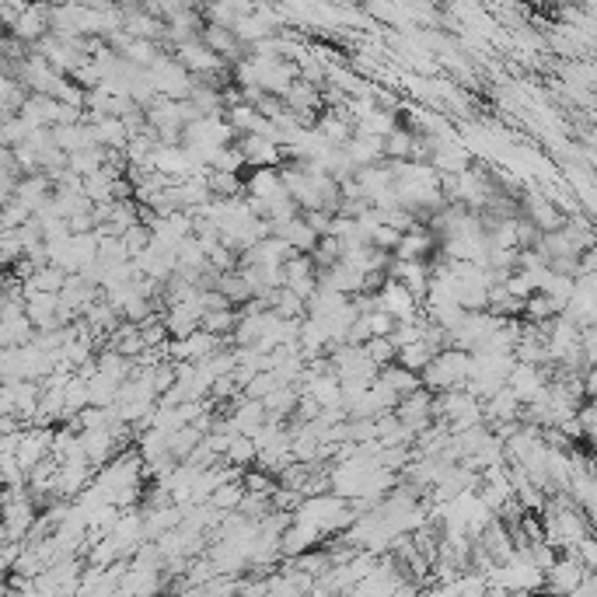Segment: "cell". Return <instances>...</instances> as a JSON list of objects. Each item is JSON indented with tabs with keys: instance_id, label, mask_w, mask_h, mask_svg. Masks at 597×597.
Wrapping results in <instances>:
<instances>
[{
	"instance_id": "obj_1",
	"label": "cell",
	"mask_w": 597,
	"mask_h": 597,
	"mask_svg": "<svg viewBox=\"0 0 597 597\" xmlns=\"http://www.w3.org/2000/svg\"><path fill=\"white\" fill-rule=\"evenodd\" d=\"M584 577H587L584 559H580L577 552H563V556L556 559V566H552V570H545V587H549V591L573 594V591H580Z\"/></svg>"
},
{
	"instance_id": "obj_2",
	"label": "cell",
	"mask_w": 597,
	"mask_h": 597,
	"mask_svg": "<svg viewBox=\"0 0 597 597\" xmlns=\"http://www.w3.org/2000/svg\"><path fill=\"white\" fill-rule=\"evenodd\" d=\"M273 234H280L283 241H290L297 252H311V248L318 245V238H322V234H318L315 227L304 220V213H301V217H294V220H283V224H276Z\"/></svg>"
},
{
	"instance_id": "obj_3",
	"label": "cell",
	"mask_w": 597,
	"mask_h": 597,
	"mask_svg": "<svg viewBox=\"0 0 597 597\" xmlns=\"http://www.w3.org/2000/svg\"><path fill=\"white\" fill-rule=\"evenodd\" d=\"M524 217H531L535 220L542 231H559V227L566 224V217L559 213V206H552L545 196H538V193H528V199H524Z\"/></svg>"
},
{
	"instance_id": "obj_4",
	"label": "cell",
	"mask_w": 597,
	"mask_h": 597,
	"mask_svg": "<svg viewBox=\"0 0 597 597\" xmlns=\"http://www.w3.org/2000/svg\"><path fill=\"white\" fill-rule=\"evenodd\" d=\"M381 381H388L398 395H412L416 388H423V374L412 371V367H405V364H398V360L388 367H381Z\"/></svg>"
},
{
	"instance_id": "obj_5",
	"label": "cell",
	"mask_w": 597,
	"mask_h": 597,
	"mask_svg": "<svg viewBox=\"0 0 597 597\" xmlns=\"http://www.w3.org/2000/svg\"><path fill=\"white\" fill-rule=\"evenodd\" d=\"M224 461H231V465L238 468H252L255 461H259V444H255L252 433H238V437L231 440V447H227Z\"/></svg>"
}]
</instances>
